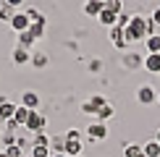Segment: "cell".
<instances>
[{
	"label": "cell",
	"instance_id": "9a60e30c",
	"mask_svg": "<svg viewBox=\"0 0 160 157\" xmlns=\"http://www.w3.org/2000/svg\"><path fill=\"white\" fill-rule=\"evenodd\" d=\"M29 113H32V110L29 107H24V105H18V107H16V115H13V121H16L18 123V126H26V121H29Z\"/></svg>",
	"mask_w": 160,
	"mask_h": 157
},
{
	"label": "cell",
	"instance_id": "7c38bea8",
	"mask_svg": "<svg viewBox=\"0 0 160 157\" xmlns=\"http://www.w3.org/2000/svg\"><path fill=\"white\" fill-rule=\"evenodd\" d=\"M21 105L29 107V110H37L39 107V97L34 94V92H24V94H21Z\"/></svg>",
	"mask_w": 160,
	"mask_h": 157
},
{
	"label": "cell",
	"instance_id": "e0dca14e",
	"mask_svg": "<svg viewBox=\"0 0 160 157\" xmlns=\"http://www.w3.org/2000/svg\"><path fill=\"white\" fill-rule=\"evenodd\" d=\"M113 115H116V110H113V105H102V107L97 110V115H95V118H97V123H105V121H110Z\"/></svg>",
	"mask_w": 160,
	"mask_h": 157
},
{
	"label": "cell",
	"instance_id": "6da1fadb",
	"mask_svg": "<svg viewBox=\"0 0 160 157\" xmlns=\"http://www.w3.org/2000/svg\"><path fill=\"white\" fill-rule=\"evenodd\" d=\"M123 34H126V45L147 39V18L144 16H131V24L123 29Z\"/></svg>",
	"mask_w": 160,
	"mask_h": 157
},
{
	"label": "cell",
	"instance_id": "4fadbf2b",
	"mask_svg": "<svg viewBox=\"0 0 160 157\" xmlns=\"http://www.w3.org/2000/svg\"><path fill=\"white\" fill-rule=\"evenodd\" d=\"M29 31H32V37H34V39H42L45 37V16H39L37 21H32Z\"/></svg>",
	"mask_w": 160,
	"mask_h": 157
},
{
	"label": "cell",
	"instance_id": "4316f807",
	"mask_svg": "<svg viewBox=\"0 0 160 157\" xmlns=\"http://www.w3.org/2000/svg\"><path fill=\"white\" fill-rule=\"evenodd\" d=\"M131 24V13H118V21H116V26H121V29H126V26Z\"/></svg>",
	"mask_w": 160,
	"mask_h": 157
},
{
	"label": "cell",
	"instance_id": "7a4b0ae2",
	"mask_svg": "<svg viewBox=\"0 0 160 157\" xmlns=\"http://www.w3.org/2000/svg\"><path fill=\"white\" fill-rule=\"evenodd\" d=\"M24 128L29 131L32 136H34V134H42V131H45V115L39 113V110H32V113H29V121H26Z\"/></svg>",
	"mask_w": 160,
	"mask_h": 157
},
{
	"label": "cell",
	"instance_id": "277c9868",
	"mask_svg": "<svg viewBox=\"0 0 160 157\" xmlns=\"http://www.w3.org/2000/svg\"><path fill=\"white\" fill-rule=\"evenodd\" d=\"M102 105H108V100H105L102 94H92L89 100L82 105V113H84V115H97V110L102 107Z\"/></svg>",
	"mask_w": 160,
	"mask_h": 157
},
{
	"label": "cell",
	"instance_id": "8992f818",
	"mask_svg": "<svg viewBox=\"0 0 160 157\" xmlns=\"http://www.w3.org/2000/svg\"><path fill=\"white\" fill-rule=\"evenodd\" d=\"M137 100H139V105H152V102H158V94L150 84H142L137 89Z\"/></svg>",
	"mask_w": 160,
	"mask_h": 157
},
{
	"label": "cell",
	"instance_id": "60d3db41",
	"mask_svg": "<svg viewBox=\"0 0 160 157\" xmlns=\"http://www.w3.org/2000/svg\"><path fill=\"white\" fill-rule=\"evenodd\" d=\"M142 157H144V155H142Z\"/></svg>",
	"mask_w": 160,
	"mask_h": 157
},
{
	"label": "cell",
	"instance_id": "ba28073f",
	"mask_svg": "<svg viewBox=\"0 0 160 157\" xmlns=\"http://www.w3.org/2000/svg\"><path fill=\"white\" fill-rule=\"evenodd\" d=\"M102 8H105L102 0H87V3H84V13H87V16H92V18H97Z\"/></svg>",
	"mask_w": 160,
	"mask_h": 157
},
{
	"label": "cell",
	"instance_id": "d590c367",
	"mask_svg": "<svg viewBox=\"0 0 160 157\" xmlns=\"http://www.w3.org/2000/svg\"><path fill=\"white\" fill-rule=\"evenodd\" d=\"M0 157H8V155H5V149H3V152H0Z\"/></svg>",
	"mask_w": 160,
	"mask_h": 157
},
{
	"label": "cell",
	"instance_id": "d6a6232c",
	"mask_svg": "<svg viewBox=\"0 0 160 157\" xmlns=\"http://www.w3.org/2000/svg\"><path fill=\"white\" fill-rule=\"evenodd\" d=\"M5 5H11V8H18V5H24V0H3Z\"/></svg>",
	"mask_w": 160,
	"mask_h": 157
},
{
	"label": "cell",
	"instance_id": "ac0fdd59",
	"mask_svg": "<svg viewBox=\"0 0 160 157\" xmlns=\"http://www.w3.org/2000/svg\"><path fill=\"white\" fill-rule=\"evenodd\" d=\"M123 63L129 65V68H139V65H144V58H139L137 52H126V55H123Z\"/></svg>",
	"mask_w": 160,
	"mask_h": 157
},
{
	"label": "cell",
	"instance_id": "7402d4cb",
	"mask_svg": "<svg viewBox=\"0 0 160 157\" xmlns=\"http://www.w3.org/2000/svg\"><path fill=\"white\" fill-rule=\"evenodd\" d=\"M29 157H52V149L50 147H29Z\"/></svg>",
	"mask_w": 160,
	"mask_h": 157
},
{
	"label": "cell",
	"instance_id": "30bf717a",
	"mask_svg": "<svg viewBox=\"0 0 160 157\" xmlns=\"http://www.w3.org/2000/svg\"><path fill=\"white\" fill-rule=\"evenodd\" d=\"M63 152L68 155V157H82V139H74V141H68V139H66Z\"/></svg>",
	"mask_w": 160,
	"mask_h": 157
},
{
	"label": "cell",
	"instance_id": "44dd1931",
	"mask_svg": "<svg viewBox=\"0 0 160 157\" xmlns=\"http://www.w3.org/2000/svg\"><path fill=\"white\" fill-rule=\"evenodd\" d=\"M29 147H50V136L45 134V131H42V134H34V136H32V144H29Z\"/></svg>",
	"mask_w": 160,
	"mask_h": 157
},
{
	"label": "cell",
	"instance_id": "f35d334b",
	"mask_svg": "<svg viewBox=\"0 0 160 157\" xmlns=\"http://www.w3.org/2000/svg\"><path fill=\"white\" fill-rule=\"evenodd\" d=\"M24 157H29V155H24Z\"/></svg>",
	"mask_w": 160,
	"mask_h": 157
},
{
	"label": "cell",
	"instance_id": "83f0119b",
	"mask_svg": "<svg viewBox=\"0 0 160 157\" xmlns=\"http://www.w3.org/2000/svg\"><path fill=\"white\" fill-rule=\"evenodd\" d=\"M155 34H158V24L147 16V37H155Z\"/></svg>",
	"mask_w": 160,
	"mask_h": 157
},
{
	"label": "cell",
	"instance_id": "3957f363",
	"mask_svg": "<svg viewBox=\"0 0 160 157\" xmlns=\"http://www.w3.org/2000/svg\"><path fill=\"white\" fill-rule=\"evenodd\" d=\"M87 139H89L92 144L95 141H102V139H108V126H105V123H89V126H87Z\"/></svg>",
	"mask_w": 160,
	"mask_h": 157
},
{
	"label": "cell",
	"instance_id": "9c48e42d",
	"mask_svg": "<svg viewBox=\"0 0 160 157\" xmlns=\"http://www.w3.org/2000/svg\"><path fill=\"white\" fill-rule=\"evenodd\" d=\"M97 21L102 24V26H108V29H110V26H116V21H118V16H116V13H113V11H108V8H102V11H100V16H97Z\"/></svg>",
	"mask_w": 160,
	"mask_h": 157
},
{
	"label": "cell",
	"instance_id": "603a6c76",
	"mask_svg": "<svg viewBox=\"0 0 160 157\" xmlns=\"http://www.w3.org/2000/svg\"><path fill=\"white\" fill-rule=\"evenodd\" d=\"M144 157H160V144H158L155 139L144 144Z\"/></svg>",
	"mask_w": 160,
	"mask_h": 157
},
{
	"label": "cell",
	"instance_id": "5bb4252c",
	"mask_svg": "<svg viewBox=\"0 0 160 157\" xmlns=\"http://www.w3.org/2000/svg\"><path fill=\"white\" fill-rule=\"evenodd\" d=\"M29 60H32V52L29 50H24V47L13 50V63H16V65H24V63H29Z\"/></svg>",
	"mask_w": 160,
	"mask_h": 157
},
{
	"label": "cell",
	"instance_id": "2e32d148",
	"mask_svg": "<svg viewBox=\"0 0 160 157\" xmlns=\"http://www.w3.org/2000/svg\"><path fill=\"white\" fill-rule=\"evenodd\" d=\"M34 42H37V39L32 37V31H29V29L18 34V47H24V50H29V52H32V45H34Z\"/></svg>",
	"mask_w": 160,
	"mask_h": 157
},
{
	"label": "cell",
	"instance_id": "e575fe53",
	"mask_svg": "<svg viewBox=\"0 0 160 157\" xmlns=\"http://www.w3.org/2000/svg\"><path fill=\"white\" fill-rule=\"evenodd\" d=\"M155 141H158V144H160V128H158V134H155Z\"/></svg>",
	"mask_w": 160,
	"mask_h": 157
},
{
	"label": "cell",
	"instance_id": "74e56055",
	"mask_svg": "<svg viewBox=\"0 0 160 157\" xmlns=\"http://www.w3.org/2000/svg\"><path fill=\"white\" fill-rule=\"evenodd\" d=\"M0 152H3V144H0Z\"/></svg>",
	"mask_w": 160,
	"mask_h": 157
},
{
	"label": "cell",
	"instance_id": "52a82bcc",
	"mask_svg": "<svg viewBox=\"0 0 160 157\" xmlns=\"http://www.w3.org/2000/svg\"><path fill=\"white\" fill-rule=\"evenodd\" d=\"M108 37H110L113 47H118V50H126V47H129V45H126V34H123L121 26H110V29H108Z\"/></svg>",
	"mask_w": 160,
	"mask_h": 157
},
{
	"label": "cell",
	"instance_id": "8fae6325",
	"mask_svg": "<svg viewBox=\"0 0 160 157\" xmlns=\"http://www.w3.org/2000/svg\"><path fill=\"white\" fill-rule=\"evenodd\" d=\"M144 68H147L150 74H158V76H160V52H155V55H147V58H144Z\"/></svg>",
	"mask_w": 160,
	"mask_h": 157
},
{
	"label": "cell",
	"instance_id": "cb8c5ba5",
	"mask_svg": "<svg viewBox=\"0 0 160 157\" xmlns=\"http://www.w3.org/2000/svg\"><path fill=\"white\" fill-rule=\"evenodd\" d=\"M16 16V8H11V5H0V21H5V24H11V18Z\"/></svg>",
	"mask_w": 160,
	"mask_h": 157
},
{
	"label": "cell",
	"instance_id": "f546056e",
	"mask_svg": "<svg viewBox=\"0 0 160 157\" xmlns=\"http://www.w3.org/2000/svg\"><path fill=\"white\" fill-rule=\"evenodd\" d=\"M63 139H68V141H74V139H82V134H79L76 128H71V131H66V136Z\"/></svg>",
	"mask_w": 160,
	"mask_h": 157
},
{
	"label": "cell",
	"instance_id": "d4e9b609",
	"mask_svg": "<svg viewBox=\"0 0 160 157\" xmlns=\"http://www.w3.org/2000/svg\"><path fill=\"white\" fill-rule=\"evenodd\" d=\"M29 63L34 65V68H45V65H48V55H45V52H32Z\"/></svg>",
	"mask_w": 160,
	"mask_h": 157
},
{
	"label": "cell",
	"instance_id": "8d00e7d4",
	"mask_svg": "<svg viewBox=\"0 0 160 157\" xmlns=\"http://www.w3.org/2000/svg\"><path fill=\"white\" fill-rule=\"evenodd\" d=\"M158 105H160V94H158Z\"/></svg>",
	"mask_w": 160,
	"mask_h": 157
},
{
	"label": "cell",
	"instance_id": "484cf974",
	"mask_svg": "<svg viewBox=\"0 0 160 157\" xmlns=\"http://www.w3.org/2000/svg\"><path fill=\"white\" fill-rule=\"evenodd\" d=\"M105 8L108 11H113L118 16V13H123V5H121V0H105Z\"/></svg>",
	"mask_w": 160,
	"mask_h": 157
},
{
	"label": "cell",
	"instance_id": "5b68a950",
	"mask_svg": "<svg viewBox=\"0 0 160 157\" xmlns=\"http://www.w3.org/2000/svg\"><path fill=\"white\" fill-rule=\"evenodd\" d=\"M8 26H11L13 31H16V34H21V31H26V29H29V26H32V21H29V16H26L24 11H18L16 16L11 18V24H8Z\"/></svg>",
	"mask_w": 160,
	"mask_h": 157
},
{
	"label": "cell",
	"instance_id": "1f68e13d",
	"mask_svg": "<svg viewBox=\"0 0 160 157\" xmlns=\"http://www.w3.org/2000/svg\"><path fill=\"white\" fill-rule=\"evenodd\" d=\"M150 18H152V21H155V24L160 26V5H158V8L152 11V13H150Z\"/></svg>",
	"mask_w": 160,
	"mask_h": 157
},
{
	"label": "cell",
	"instance_id": "ab89813d",
	"mask_svg": "<svg viewBox=\"0 0 160 157\" xmlns=\"http://www.w3.org/2000/svg\"><path fill=\"white\" fill-rule=\"evenodd\" d=\"M102 3H105V0H102Z\"/></svg>",
	"mask_w": 160,
	"mask_h": 157
},
{
	"label": "cell",
	"instance_id": "f1b7e54d",
	"mask_svg": "<svg viewBox=\"0 0 160 157\" xmlns=\"http://www.w3.org/2000/svg\"><path fill=\"white\" fill-rule=\"evenodd\" d=\"M18 128H21V126H18L13 118H11V121H5V131H8V134H13V131H18Z\"/></svg>",
	"mask_w": 160,
	"mask_h": 157
},
{
	"label": "cell",
	"instance_id": "4dcf8cb0",
	"mask_svg": "<svg viewBox=\"0 0 160 157\" xmlns=\"http://www.w3.org/2000/svg\"><path fill=\"white\" fill-rule=\"evenodd\" d=\"M24 13L29 16V21H37V18H39V11H37V8H26Z\"/></svg>",
	"mask_w": 160,
	"mask_h": 157
},
{
	"label": "cell",
	"instance_id": "d6986e66",
	"mask_svg": "<svg viewBox=\"0 0 160 157\" xmlns=\"http://www.w3.org/2000/svg\"><path fill=\"white\" fill-rule=\"evenodd\" d=\"M144 45H147V55H155V52H160V34L147 37V39H144Z\"/></svg>",
	"mask_w": 160,
	"mask_h": 157
},
{
	"label": "cell",
	"instance_id": "ffe728a7",
	"mask_svg": "<svg viewBox=\"0 0 160 157\" xmlns=\"http://www.w3.org/2000/svg\"><path fill=\"white\" fill-rule=\"evenodd\" d=\"M142 155H144L142 144H126V149H123V157H142Z\"/></svg>",
	"mask_w": 160,
	"mask_h": 157
},
{
	"label": "cell",
	"instance_id": "836d02e7",
	"mask_svg": "<svg viewBox=\"0 0 160 157\" xmlns=\"http://www.w3.org/2000/svg\"><path fill=\"white\" fill-rule=\"evenodd\" d=\"M52 157H68V155H66V152H55V155H52Z\"/></svg>",
	"mask_w": 160,
	"mask_h": 157
}]
</instances>
